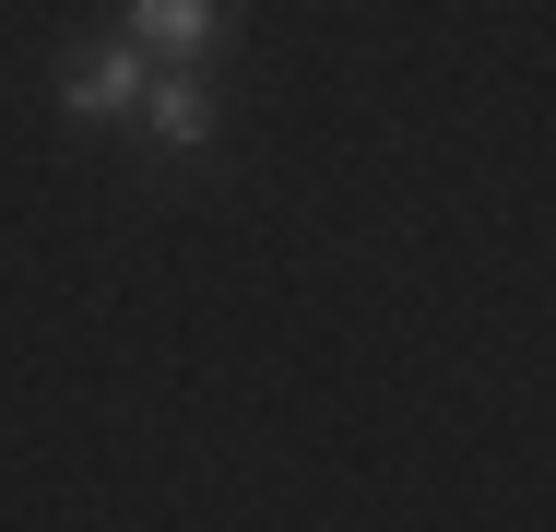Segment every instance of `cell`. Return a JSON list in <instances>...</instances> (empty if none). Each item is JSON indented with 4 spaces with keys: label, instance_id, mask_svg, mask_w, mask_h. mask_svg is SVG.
I'll return each mask as SVG.
<instances>
[{
    "label": "cell",
    "instance_id": "2",
    "mask_svg": "<svg viewBox=\"0 0 556 532\" xmlns=\"http://www.w3.org/2000/svg\"><path fill=\"white\" fill-rule=\"evenodd\" d=\"M142 118H154L166 154H202V142H214V84H202V60H178L166 84H142Z\"/></svg>",
    "mask_w": 556,
    "mask_h": 532
},
{
    "label": "cell",
    "instance_id": "1",
    "mask_svg": "<svg viewBox=\"0 0 556 532\" xmlns=\"http://www.w3.org/2000/svg\"><path fill=\"white\" fill-rule=\"evenodd\" d=\"M60 106H72V118H130V106H142V48H84V60H60Z\"/></svg>",
    "mask_w": 556,
    "mask_h": 532
},
{
    "label": "cell",
    "instance_id": "3",
    "mask_svg": "<svg viewBox=\"0 0 556 532\" xmlns=\"http://www.w3.org/2000/svg\"><path fill=\"white\" fill-rule=\"evenodd\" d=\"M130 36L166 48V60H202V48L225 36V0H130Z\"/></svg>",
    "mask_w": 556,
    "mask_h": 532
}]
</instances>
